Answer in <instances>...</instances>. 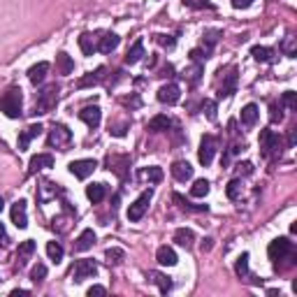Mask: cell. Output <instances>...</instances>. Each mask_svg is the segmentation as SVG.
Segmentation results:
<instances>
[{"label":"cell","mask_w":297,"mask_h":297,"mask_svg":"<svg viewBox=\"0 0 297 297\" xmlns=\"http://www.w3.org/2000/svg\"><path fill=\"white\" fill-rule=\"evenodd\" d=\"M188 7H212L209 3H200V0H183Z\"/></svg>","instance_id":"cell-51"},{"label":"cell","mask_w":297,"mask_h":297,"mask_svg":"<svg viewBox=\"0 0 297 297\" xmlns=\"http://www.w3.org/2000/svg\"><path fill=\"white\" fill-rule=\"evenodd\" d=\"M212 249V239H205V242H202V251H209Z\"/></svg>","instance_id":"cell-54"},{"label":"cell","mask_w":297,"mask_h":297,"mask_svg":"<svg viewBox=\"0 0 297 297\" xmlns=\"http://www.w3.org/2000/svg\"><path fill=\"white\" fill-rule=\"evenodd\" d=\"M156 42L160 44V47H165V49H174L176 40L172 35H156Z\"/></svg>","instance_id":"cell-43"},{"label":"cell","mask_w":297,"mask_h":297,"mask_svg":"<svg viewBox=\"0 0 297 297\" xmlns=\"http://www.w3.org/2000/svg\"><path fill=\"white\" fill-rule=\"evenodd\" d=\"M251 56H253L258 63H272L274 51L272 49H267V47H253L251 49Z\"/></svg>","instance_id":"cell-31"},{"label":"cell","mask_w":297,"mask_h":297,"mask_svg":"<svg viewBox=\"0 0 297 297\" xmlns=\"http://www.w3.org/2000/svg\"><path fill=\"white\" fill-rule=\"evenodd\" d=\"M95 244V232L88 228V230H84L81 235L77 237V242H74V251H88Z\"/></svg>","instance_id":"cell-19"},{"label":"cell","mask_w":297,"mask_h":297,"mask_svg":"<svg viewBox=\"0 0 297 297\" xmlns=\"http://www.w3.org/2000/svg\"><path fill=\"white\" fill-rule=\"evenodd\" d=\"M79 47H81L84 56H93V51L97 49V44H95V40H93L91 33H84V35L79 37Z\"/></svg>","instance_id":"cell-30"},{"label":"cell","mask_w":297,"mask_h":297,"mask_svg":"<svg viewBox=\"0 0 297 297\" xmlns=\"http://www.w3.org/2000/svg\"><path fill=\"white\" fill-rule=\"evenodd\" d=\"M260 149H262V156L265 158H272L276 153H281V137L274 130H260Z\"/></svg>","instance_id":"cell-2"},{"label":"cell","mask_w":297,"mask_h":297,"mask_svg":"<svg viewBox=\"0 0 297 297\" xmlns=\"http://www.w3.org/2000/svg\"><path fill=\"white\" fill-rule=\"evenodd\" d=\"M44 276H47V267H44L42 262H37L31 269V279L35 281V283H40V281H44Z\"/></svg>","instance_id":"cell-39"},{"label":"cell","mask_w":297,"mask_h":297,"mask_svg":"<svg viewBox=\"0 0 297 297\" xmlns=\"http://www.w3.org/2000/svg\"><path fill=\"white\" fill-rule=\"evenodd\" d=\"M56 193H61V188H56V183L42 181V183H40V193H37V200H40V202H47V200H51V197H56Z\"/></svg>","instance_id":"cell-26"},{"label":"cell","mask_w":297,"mask_h":297,"mask_svg":"<svg viewBox=\"0 0 297 297\" xmlns=\"http://www.w3.org/2000/svg\"><path fill=\"white\" fill-rule=\"evenodd\" d=\"M72 140V133H70V128L63 126V123H54L51 130H49V137H47V144L49 146H56V149H61V146L70 144Z\"/></svg>","instance_id":"cell-5"},{"label":"cell","mask_w":297,"mask_h":297,"mask_svg":"<svg viewBox=\"0 0 297 297\" xmlns=\"http://www.w3.org/2000/svg\"><path fill=\"white\" fill-rule=\"evenodd\" d=\"M225 195H228L230 200H239V195H242V181H239V179H232V181L228 183V188H225Z\"/></svg>","instance_id":"cell-37"},{"label":"cell","mask_w":297,"mask_h":297,"mask_svg":"<svg viewBox=\"0 0 297 297\" xmlns=\"http://www.w3.org/2000/svg\"><path fill=\"white\" fill-rule=\"evenodd\" d=\"M137 176H140L142 181L158 183V181H163V170H160V167H144V170H140Z\"/></svg>","instance_id":"cell-28"},{"label":"cell","mask_w":297,"mask_h":297,"mask_svg":"<svg viewBox=\"0 0 297 297\" xmlns=\"http://www.w3.org/2000/svg\"><path fill=\"white\" fill-rule=\"evenodd\" d=\"M79 119L88 128H97L100 121H103V110H100L97 105H88V107H84V110L79 112Z\"/></svg>","instance_id":"cell-11"},{"label":"cell","mask_w":297,"mask_h":297,"mask_svg":"<svg viewBox=\"0 0 297 297\" xmlns=\"http://www.w3.org/2000/svg\"><path fill=\"white\" fill-rule=\"evenodd\" d=\"M172 176H174L176 181L186 183L188 179H193V167H190L186 160H176V163L172 165Z\"/></svg>","instance_id":"cell-14"},{"label":"cell","mask_w":297,"mask_h":297,"mask_svg":"<svg viewBox=\"0 0 297 297\" xmlns=\"http://www.w3.org/2000/svg\"><path fill=\"white\" fill-rule=\"evenodd\" d=\"M281 49H283L285 51V56H295L297 54V47H295V37H285L283 40V44H281Z\"/></svg>","instance_id":"cell-42"},{"label":"cell","mask_w":297,"mask_h":297,"mask_svg":"<svg viewBox=\"0 0 297 297\" xmlns=\"http://www.w3.org/2000/svg\"><path fill=\"white\" fill-rule=\"evenodd\" d=\"M103 79H105V67H97L95 72H88L86 77L79 79L77 86H79V88H86V86H95V84H100Z\"/></svg>","instance_id":"cell-21"},{"label":"cell","mask_w":297,"mask_h":297,"mask_svg":"<svg viewBox=\"0 0 297 297\" xmlns=\"http://www.w3.org/2000/svg\"><path fill=\"white\" fill-rule=\"evenodd\" d=\"M190 58H193L195 63H202L207 58V54L205 51H200V49H193V51H190Z\"/></svg>","instance_id":"cell-48"},{"label":"cell","mask_w":297,"mask_h":297,"mask_svg":"<svg viewBox=\"0 0 297 297\" xmlns=\"http://www.w3.org/2000/svg\"><path fill=\"white\" fill-rule=\"evenodd\" d=\"M195 239L193 230H188V228H179V230L174 232V242L179 244V246H190Z\"/></svg>","instance_id":"cell-32"},{"label":"cell","mask_w":297,"mask_h":297,"mask_svg":"<svg viewBox=\"0 0 297 297\" xmlns=\"http://www.w3.org/2000/svg\"><path fill=\"white\" fill-rule=\"evenodd\" d=\"M151 197H153V190L149 188V190H144V193L137 197V200L133 202V205L128 207V221H142L144 219V214H146V209H149V202H151Z\"/></svg>","instance_id":"cell-4"},{"label":"cell","mask_w":297,"mask_h":297,"mask_svg":"<svg viewBox=\"0 0 297 297\" xmlns=\"http://www.w3.org/2000/svg\"><path fill=\"white\" fill-rule=\"evenodd\" d=\"M219 35H221L219 31H207L205 35H202V37H205V42H207V49H205L207 54H209V51H212V49H214V44L219 42Z\"/></svg>","instance_id":"cell-40"},{"label":"cell","mask_w":297,"mask_h":297,"mask_svg":"<svg viewBox=\"0 0 297 297\" xmlns=\"http://www.w3.org/2000/svg\"><path fill=\"white\" fill-rule=\"evenodd\" d=\"M121 42V37L114 35V33H107V35L100 37V44H97V51H103V54H112L116 47Z\"/></svg>","instance_id":"cell-17"},{"label":"cell","mask_w":297,"mask_h":297,"mask_svg":"<svg viewBox=\"0 0 297 297\" xmlns=\"http://www.w3.org/2000/svg\"><path fill=\"white\" fill-rule=\"evenodd\" d=\"M142 56H144V42H142V40H135V44L128 49V54H126V63L128 65H135Z\"/></svg>","instance_id":"cell-25"},{"label":"cell","mask_w":297,"mask_h":297,"mask_svg":"<svg viewBox=\"0 0 297 297\" xmlns=\"http://www.w3.org/2000/svg\"><path fill=\"white\" fill-rule=\"evenodd\" d=\"M207 193H209V181H207V179H197V181L190 186V195H193V197H205Z\"/></svg>","instance_id":"cell-33"},{"label":"cell","mask_w":297,"mask_h":297,"mask_svg":"<svg viewBox=\"0 0 297 297\" xmlns=\"http://www.w3.org/2000/svg\"><path fill=\"white\" fill-rule=\"evenodd\" d=\"M105 195H107V188H105V183H91V186H86V197H88L93 205L103 202Z\"/></svg>","instance_id":"cell-20"},{"label":"cell","mask_w":297,"mask_h":297,"mask_svg":"<svg viewBox=\"0 0 297 297\" xmlns=\"http://www.w3.org/2000/svg\"><path fill=\"white\" fill-rule=\"evenodd\" d=\"M290 251H292V242H290V239H288V237H279V239H274V242L269 244L267 255H269V260L279 262V260H283Z\"/></svg>","instance_id":"cell-6"},{"label":"cell","mask_w":297,"mask_h":297,"mask_svg":"<svg viewBox=\"0 0 297 297\" xmlns=\"http://www.w3.org/2000/svg\"><path fill=\"white\" fill-rule=\"evenodd\" d=\"M253 5V0H232V7L235 10H246V7Z\"/></svg>","instance_id":"cell-46"},{"label":"cell","mask_w":297,"mask_h":297,"mask_svg":"<svg viewBox=\"0 0 297 297\" xmlns=\"http://www.w3.org/2000/svg\"><path fill=\"white\" fill-rule=\"evenodd\" d=\"M237 174L239 176H249V174H253V163H249V160H244V163H239L237 165Z\"/></svg>","instance_id":"cell-44"},{"label":"cell","mask_w":297,"mask_h":297,"mask_svg":"<svg viewBox=\"0 0 297 297\" xmlns=\"http://www.w3.org/2000/svg\"><path fill=\"white\" fill-rule=\"evenodd\" d=\"M3 209H5V200H3V197H0V212H3Z\"/></svg>","instance_id":"cell-56"},{"label":"cell","mask_w":297,"mask_h":297,"mask_svg":"<svg viewBox=\"0 0 297 297\" xmlns=\"http://www.w3.org/2000/svg\"><path fill=\"white\" fill-rule=\"evenodd\" d=\"M97 274V265L93 260H77L72 267V279L74 281H84V279H91Z\"/></svg>","instance_id":"cell-9"},{"label":"cell","mask_w":297,"mask_h":297,"mask_svg":"<svg viewBox=\"0 0 297 297\" xmlns=\"http://www.w3.org/2000/svg\"><path fill=\"white\" fill-rule=\"evenodd\" d=\"M3 237H5V225L0 223V239H3Z\"/></svg>","instance_id":"cell-55"},{"label":"cell","mask_w":297,"mask_h":297,"mask_svg":"<svg viewBox=\"0 0 297 297\" xmlns=\"http://www.w3.org/2000/svg\"><path fill=\"white\" fill-rule=\"evenodd\" d=\"M28 144H31V135L26 133V130H21V133H19V151H26Z\"/></svg>","instance_id":"cell-45"},{"label":"cell","mask_w":297,"mask_h":297,"mask_svg":"<svg viewBox=\"0 0 297 297\" xmlns=\"http://www.w3.org/2000/svg\"><path fill=\"white\" fill-rule=\"evenodd\" d=\"M258 116H260V110H258V105L249 103L246 107L242 110V123L246 128H253L255 123H258Z\"/></svg>","instance_id":"cell-16"},{"label":"cell","mask_w":297,"mask_h":297,"mask_svg":"<svg viewBox=\"0 0 297 297\" xmlns=\"http://www.w3.org/2000/svg\"><path fill=\"white\" fill-rule=\"evenodd\" d=\"M10 295H12V297H26V295H28V290H12Z\"/></svg>","instance_id":"cell-53"},{"label":"cell","mask_w":297,"mask_h":297,"mask_svg":"<svg viewBox=\"0 0 297 297\" xmlns=\"http://www.w3.org/2000/svg\"><path fill=\"white\" fill-rule=\"evenodd\" d=\"M56 100H58V88H56V86H47V88L37 95L35 112H33V114H49V112L56 107Z\"/></svg>","instance_id":"cell-3"},{"label":"cell","mask_w":297,"mask_h":297,"mask_svg":"<svg viewBox=\"0 0 297 297\" xmlns=\"http://www.w3.org/2000/svg\"><path fill=\"white\" fill-rule=\"evenodd\" d=\"M200 72H202V65H200V63H197L193 70H188V77H190V81H197V79H200Z\"/></svg>","instance_id":"cell-47"},{"label":"cell","mask_w":297,"mask_h":297,"mask_svg":"<svg viewBox=\"0 0 297 297\" xmlns=\"http://www.w3.org/2000/svg\"><path fill=\"white\" fill-rule=\"evenodd\" d=\"M269 119H272L274 123H276V121H281V119H283V114H281V107L272 105V114H269Z\"/></svg>","instance_id":"cell-49"},{"label":"cell","mask_w":297,"mask_h":297,"mask_svg":"<svg viewBox=\"0 0 297 297\" xmlns=\"http://www.w3.org/2000/svg\"><path fill=\"white\" fill-rule=\"evenodd\" d=\"M202 110H205L209 121H216V103H214V100H205V103H202Z\"/></svg>","instance_id":"cell-41"},{"label":"cell","mask_w":297,"mask_h":297,"mask_svg":"<svg viewBox=\"0 0 297 297\" xmlns=\"http://www.w3.org/2000/svg\"><path fill=\"white\" fill-rule=\"evenodd\" d=\"M235 272H237V276H246V274H249V253H242L237 258Z\"/></svg>","instance_id":"cell-36"},{"label":"cell","mask_w":297,"mask_h":297,"mask_svg":"<svg viewBox=\"0 0 297 297\" xmlns=\"http://www.w3.org/2000/svg\"><path fill=\"white\" fill-rule=\"evenodd\" d=\"M107 292V288H103V285H93V288H88V297L93 295H105Z\"/></svg>","instance_id":"cell-50"},{"label":"cell","mask_w":297,"mask_h":297,"mask_svg":"<svg viewBox=\"0 0 297 297\" xmlns=\"http://www.w3.org/2000/svg\"><path fill=\"white\" fill-rule=\"evenodd\" d=\"M49 167H54V156L51 153H37V156L31 158V163H28V172L35 174L40 170H49Z\"/></svg>","instance_id":"cell-13"},{"label":"cell","mask_w":297,"mask_h":297,"mask_svg":"<svg viewBox=\"0 0 297 297\" xmlns=\"http://www.w3.org/2000/svg\"><path fill=\"white\" fill-rule=\"evenodd\" d=\"M281 103H283L288 110L295 112V110H297V93H295V91H285L283 95H281Z\"/></svg>","instance_id":"cell-38"},{"label":"cell","mask_w":297,"mask_h":297,"mask_svg":"<svg viewBox=\"0 0 297 297\" xmlns=\"http://www.w3.org/2000/svg\"><path fill=\"white\" fill-rule=\"evenodd\" d=\"M149 281L151 283H156L158 288H160V292H167L172 288V281L165 276V274H160V272H149Z\"/></svg>","instance_id":"cell-29"},{"label":"cell","mask_w":297,"mask_h":297,"mask_svg":"<svg viewBox=\"0 0 297 297\" xmlns=\"http://www.w3.org/2000/svg\"><path fill=\"white\" fill-rule=\"evenodd\" d=\"M21 105H24V97H21V88H17V86L7 88L0 95V112L7 119H19L21 116Z\"/></svg>","instance_id":"cell-1"},{"label":"cell","mask_w":297,"mask_h":297,"mask_svg":"<svg viewBox=\"0 0 297 297\" xmlns=\"http://www.w3.org/2000/svg\"><path fill=\"white\" fill-rule=\"evenodd\" d=\"M95 167H97V160H93V158H81V160H72V163H70V174H74L77 179H86V176L93 174Z\"/></svg>","instance_id":"cell-8"},{"label":"cell","mask_w":297,"mask_h":297,"mask_svg":"<svg viewBox=\"0 0 297 297\" xmlns=\"http://www.w3.org/2000/svg\"><path fill=\"white\" fill-rule=\"evenodd\" d=\"M237 70H230V72L225 74V79H223V84H221V93L219 95L223 97V95H232L235 93V88H237Z\"/></svg>","instance_id":"cell-23"},{"label":"cell","mask_w":297,"mask_h":297,"mask_svg":"<svg viewBox=\"0 0 297 297\" xmlns=\"http://www.w3.org/2000/svg\"><path fill=\"white\" fill-rule=\"evenodd\" d=\"M295 142H297V130L292 128V130H290V135H288V144H290V146H295Z\"/></svg>","instance_id":"cell-52"},{"label":"cell","mask_w":297,"mask_h":297,"mask_svg":"<svg viewBox=\"0 0 297 297\" xmlns=\"http://www.w3.org/2000/svg\"><path fill=\"white\" fill-rule=\"evenodd\" d=\"M56 67H58V72L61 74H70L74 70V61L65 54V51H61V54L56 56Z\"/></svg>","instance_id":"cell-27"},{"label":"cell","mask_w":297,"mask_h":297,"mask_svg":"<svg viewBox=\"0 0 297 297\" xmlns=\"http://www.w3.org/2000/svg\"><path fill=\"white\" fill-rule=\"evenodd\" d=\"M123 258H126L123 249H107V253H105V260H107V265H121Z\"/></svg>","instance_id":"cell-34"},{"label":"cell","mask_w":297,"mask_h":297,"mask_svg":"<svg viewBox=\"0 0 297 297\" xmlns=\"http://www.w3.org/2000/svg\"><path fill=\"white\" fill-rule=\"evenodd\" d=\"M35 253V242L33 239H26L24 244H19V251H17V260H19V267L24 265L31 255Z\"/></svg>","instance_id":"cell-24"},{"label":"cell","mask_w":297,"mask_h":297,"mask_svg":"<svg viewBox=\"0 0 297 297\" xmlns=\"http://www.w3.org/2000/svg\"><path fill=\"white\" fill-rule=\"evenodd\" d=\"M170 126H172V121L167 119V116L158 114V116H153L151 121L146 123V130H151V133H163V130H167Z\"/></svg>","instance_id":"cell-22"},{"label":"cell","mask_w":297,"mask_h":297,"mask_svg":"<svg viewBox=\"0 0 297 297\" xmlns=\"http://www.w3.org/2000/svg\"><path fill=\"white\" fill-rule=\"evenodd\" d=\"M47 72H49V63H37V65H33L31 70H28V79H31V84H42L44 81V77H47Z\"/></svg>","instance_id":"cell-18"},{"label":"cell","mask_w":297,"mask_h":297,"mask_svg":"<svg viewBox=\"0 0 297 297\" xmlns=\"http://www.w3.org/2000/svg\"><path fill=\"white\" fill-rule=\"evenodd\" d=\"M156 260L165 267H172V265H176L179 258H176V251L172 249V246H160V249L156 251Z\"/></svg>","instance_id":"cell-15"},{"label":"cell","mask_w":297,"mask_h":297,"mask_svg":"<svg viewBox=\"0 0 297 297\" xmlns=\"http://www.w3.org/2000/svg\"><path fill=\"white\" fill-rule=\"evenodd\" d=\"M216 149H219V142H216V137H212V135H205L200 142V151H197V158H200V163L205 165H212L214 160V153H216Z\"/></svg>","instance_id":"cell-7"},{"label":"cell","mask_w":297,"mask_h":297,"mask_svg":"<svg viewBox=\"0 0 297 297\" xmlns=\"http://www.w3.org/2000/svg\"><path fill=\"white\" fill-rule=\"evenodd\" d=\"M47 255L51 258L54 262H61L63 260V246L58 242H49L47 244Z\"/></svg>","instance_id":"cell-35"},{"label":"cell","mask_w":297,"mask_h":297,"mask_svg":"<svg viewBox=\"0 0 297 297\" xmlns=\"http://www.w3.org/2000/svg\"><path fill=\"white\" fill-rule=\"evenodd\" d=\"M10 216H12V223L17 225L19 230H24V228H28V214H26V200H19L12 205V212H10Z\"/></svg>","instance_id":"cell-12"},{"label":"cell","mask_w":297,"mask_h":297,"mask_svg":"<svg viewBox=\"0 0 297 297\" xmlns=\"http://www.w3.org/2000/svg\"><path fill=\"white\" fill-rule=\"evenodd\" d=\"M179 97H181V88L176 84H165L158 88V100L163 105H176Z\"/></svg>","instance_id":"cell-10"}]
</instances>
